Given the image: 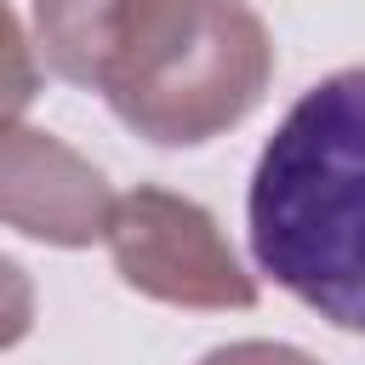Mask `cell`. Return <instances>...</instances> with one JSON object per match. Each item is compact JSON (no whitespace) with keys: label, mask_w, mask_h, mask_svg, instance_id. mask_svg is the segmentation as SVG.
Returning a JSON list of instances; mask_svg holds the SVG:
<instances>
[{"label":"cell","mask_w":365,"mask_h":365,"mask_svg":"<svg viewBox=\"0 0 365 365\" xmlns=\"http://www.w3.org/2000/svg\"><path fill=\"white\" fill-rule=\"evenodd\" d=\"M251 262L325 325L365 336V63L314 80L257 154Z\"/></svg>","instance_id":"1"},{"label":"cell","mask_w":365,"mask_h":365,"mask_svg":"<svg viewBox=\"0 0 365 365\" xmlns=\"http://www.w3.org/2000/svg\"><path fill=\"white\" fill-rule=\"evenodd\" d=\"M274 80V34L245 0H148L103 74V103L154 148L234 131Z\"/></svg>","instance_id":"2"},{"label":"cell","mask_w":365,"mask_h":365,"mask_svg":"<svg viewBox=\"0 0 365 365\" xmlns=\"http://www.w3.org/2000/svg\"><path fill=\"white\" fill-rule=\"evenodd\" d=\"M103 245L114 257V274L148 302L200 308V314H228L257 302V274L228 245L222 222L188 194L137 182L131 194H120Z\"/></svg>","instance_id":"3"},{"label":"cell","mask_w":365,"mask_h":365,"mask_svg":"<svg viewBox=\"0 0 365 365\" xmlns=\"http://www.w3.org/2000/svg\"><path fill=\"white\" fill-rule=\"evenodd\" d=\"M120 194L108 188V177L74 154L63 137L34 131L23 120L6 125V148H0V211L6 228H17L23 240L40 245H97L108 240Z\"/></svg>","instance_id":"4"},{"label":"cell","mask_w":365,"mask_h":365,"mask_svg":"<svg viewBox=\"0 0 365 365\" xmlns=\"http://www.w3.org/2000/svg\"><path fill=\"white\" fill-rule=\"evenodd\" d=\"M148 0H34L29 6V40L34 57L86 91H103L108 63L120 57L131 23L143 17Z\"/></svg>","instance_id":"5"},{"label":"cell","mask_w":365,"mask_h":365,"mask_svg":"<svg viewBox=\"0 0 365 365\" xmlns=\"http://www.w3.org/2000/svg\"><path fill=\"white\" fill-rule=\"evenodd\" d=\"M200 365H319L308 348L297 342H268V336H245V342H222L211 354H200Z\"/></svg>","instance_id":"6"}]
</instances>
